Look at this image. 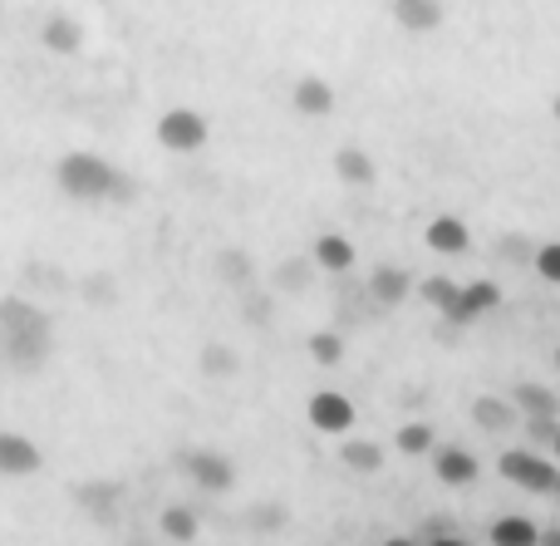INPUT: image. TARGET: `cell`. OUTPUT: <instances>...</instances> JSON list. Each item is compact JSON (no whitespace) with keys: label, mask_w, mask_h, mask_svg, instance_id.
I'll use <instances>...</instances> for the list:
<instances>
[{"label":"cell","mask_w":560,"mask_h":546,"mask_svg":"<svg viewBox=\"0 0 560 546\" xmlns=\"http://www.w3.org/2000/svg\"><path fill=\"white\" fill-rule=\"evenodd\" d=\"M108 183H114V163L98 153H65L55 163V187L69 202H108Z\"/></svg>","instance_id":"6da1fadb"},{"label":"cell","mask_w":560,"mask_h":546,"mask_svg":"<svg viewBox=\"0 0 560 546\" xmlns=\"http://www.w3.org/2000/svg\"><path fill=\"white\" fill-rule=\"evenodd\" d=\"M158 143L167 148V153H197V148H207V138H212V124H207L197 108H187V104H177V108H167L163 118H158Z\"/></svg>","instance_id":"7a4b0ae2"},{"label":"cell","mask_w":560,"mask_h":546,"mask_svg":"<svg viewBox=\"0 0 560 546\" xmlns=\"http://www.w3.org/2000/svg\"><path fill=\"white\" fill-rule=\"evenodd\" d=\"M177 468L187 473V483L202 492H232L236 488V463L217 449H187L177 453Z\"/></svg>","instance_id":"3957f363"},{"label":"cell","mask_w":560,"mask_h":546,"mask_svg":"<svg viewBox=\"0 0 560 546\" xmlns=\"http://www.w3.org/2000/svg\"><path fill=\"white\" fill-rule=\"evenodd\" d=\"M502 478L506 483H516V488H526V492H556V463H546L541 453H532V449H512V453H502Z\"/></svg>","instance_id":"277c9868"},{"label":"cell","mask_w":560,"mask_h":546,"mask_svg":"<svg viewBox=\"0 0 560 546\" xmlns=\"http://www.w3.org/2000/svg\"><path fill=\"white\" fill-rule=\"evenodd\" d=\"M55 355V335L49 330H30V335H0V360L20 374H35L49 364Z\"/></svg>","instance_id":"5b68a950"},{"label":"cell","mask_w":560,"mask_h":546,"mask_svg":"<svg viewBox=\"0 0 560 546\" xmlns=\"http://www.w3.org/2000/svg\"><path fill=\"white\" fill-rule=\"evenodd\" d=\"M305 419H310V429H319V433H329V439H339V433L354 429V404H349L345 394H335V390H319V394H310Z\"/></svg>","instance_id":"8992f818"},{"label":"cell","mask_w":560,"mask_h":546,"mask_svg":"<svg viewBox=\"0 0 560 546\" xmlns=\"http://www.w3.org/2000/svg\"><path fill=\"white\" fill-rule=\"evenodd\" d=\"M30 330H55L45 305L30 301L25 291L0 295V335H30Z\"/></svg>","instance_id":"52a82bcc"},{"label":"cell","mask_w":560,"mask_h":546,"mask_svg":"<svg viewBox=\"0 0 560 546\" xmlns=\"http://www.w3.org/2000/svg\"><path fill=\"white\" fill-rule=\"evenodd\" d=\"M502 305V291H497L492 281H472V286H463V295H457V305L443 315L453 330H467L472 321H482L487 311H497Z\"/></svg>","instance_id":"ba28073f"},{"label":"cell","mask_w":560,"mask_h":546,"mask_svg":"<svg viewBox=\"0 0 560 546\" xmlns=\"http://www.w3.org/2000/svg\"><path fill=\"white\" fill-rule=\"evenodd\" d=\"M290 108H295L300 118H329L335 114V84L319 74H300L295 84H290Z\"/></svg>","instance_id":"9c48e42d"},{"label":"cell","mask_w":560,"mask_h":546,"mask_svg":"<svg viewBox=\"0 0 560 546\" xmlns=\"http://www.w3.org/2000/svg\"><path fill=\"white\" fill-rule=\"evenodd\" d=\"M30 473H39L35 439H25L15 429H0V478H30Z\"/></svg>","instance_id":"30bf717a"},{"label":"cell","mask_w":560,"mask_h":546,"mask_svg":"<svg viewBox=\"0 0 560 546\" xmlns=\"http://www.w3.org/2000/svg\"><path fill=\"white\" fill-rule=\"evenodd\" d=\"M212 276H217V286H226V291L242 295L246 286H256L252 252H246V246H222V252L212 256Z\"/></svg>","instance_id":"8fae6325"},{"label":"cell","mask_w":560,"mask_h":546,"mask_svg":"<svg viewBox=\"0 0 560 546\" xmlns=\"http://www.w3.org/2000/svg\"><path fill=\"white\" fill-rule=\"evenodd\" d=\"M423 242H428V252H438V256H463L467 246H472V232H467L463 217L443 212V217H433V222H428Z\"/></svg>","instance_id":"7c38bea8"},{"label":"cell","mask_w":560,"mask_h":546,"mask_svg":"<svg viewBox=\"0 0 560 546\" xmlns=\"http://www.w3.org/2000/svg\"><path fill=\"white\" fill-rule=\"evenodd\" d=\"M433 473H438V483H447V488H472L482 463H477L467 449H438L433 443Z\"/></svg>","instance_id":"4fadbf2b"},{"label":"cell","mask_w":560,"mask_h":546,"mask_svg":"<svg viewBox=\"0 0 560 546\" xmlns=\"http://www.w3.org/2000/svg\"><path fill=\"white\" fill-rule=\"evenodd\" d=\"M369 295H374L378 305H388V311H394V305H404L408 295H413V276H408L404 266L384 262V266H374V271H369Z\"/></svg>","instance_id":"5bb4252c"},{"label":"cell","mask_w":560,"mask_h":546,"mask_svg":"<svg viewBox=\"0 0 560 546\" xmlns=\"http://www.w3.org/2000/svg\"><path fill=\"white\" fill-rule=\"evenodd\" d=\"M335 177L345 187H374V177H378L374 153H369V148H359V143L335 148Z\"/></svg>","instance_id":"9a60e30c"},{"label":"cell","mask_w":560,"mask_h":546,"mask_svg":"<svg viewBox=\"0 0 560 546\" xmlns=\"http://www.w3.org/2000/svg\"><path fill=\"white\" fill-rule=\"evenodd\" d=\"M74 502L89 512L94 522H114L118 518V502H124V483H79L74 488Z\"/></svg>","instance_id":"2e32d148"},{"label":"cell","mask_w":560,"mask_h":546,"mask_svg":"<svg viewBox=\"0 0 560 546\" xmlns=\"http://www.w3.org/2000/svg\"><path fill=\"white\" fill-rule=\"evenodd\" d=\"M39 45H45L49 55L74 59L79 49H84V25H79L74 15H45V25H39Z\"/></svg>","instance_id":"e0dca14e"},{"label":"cell","mask_w":560,"mask_h":546,"mask_svg":"<svg viewBox=\"0 0 560 546\" xmlns=\"http://www.w3.org/2000/svg\"><path fill=\"white\" fill-rule=\"evenodd\" d=\"M394 20L408 35H433L443 25V0H394Z\"/></svg>","instance_id":"ac0fdd59"},{"label":"cell","mask_w":560,"mask_h":546,"mask_svg":"<svg viewBox=\"0 0 560 546\" xmlns=\"http://www.w3.org/2000/svg\"><path fill=\"white\" fill-rule=\"evenodd\" d=\"M310 256H315L319 271H349V266H354V242L339 232H325V236H315Z\"/></svg>","instance_id":"d6986e66"},{"label":"cell","mask_w":560,"mask_h":546,"mask_svg":"<svg viewBox=\"0 0 560 546\" xmlns=\"http://www.w3.org/2000/svg\"><path fill=\"white\" fill-rule=\"evenodd\" d=\"M197 370H202L207 380H236V370H242V355H236L226 340H207L202 355H197Z\"/></svg>","instance_id":"ffe728a7"},{"label":"cell","mask_w":560,"mask_h":546,"mask_svg":"<svg viewBox=\"0 0 560 546\" xmlns=\"http://www.w3.org/2000/svg\"><path fill=\"white\" fill-rule=\"evenodd\" d=\"M472 419H477V429H487V433H506L516 423V404L497 399V394H477V399H472Z\"/></svg>","instance_id":"44dd1931"},{"label":"cell","mask_w":560,"mask_h":546,"mask_svg":"<svg viewBox=\"0 0 560 546\" xmlns=\"http://www.w3.org/2000/svg\"><path fill=\"white\" fill-rule=\"evenodd\" d=\"M339 463H345L349 473H359V478H369V473L384 468V449L369 439H349L345 449H339Z\"/></svg>","instance_id":"7402d4cb"},{"label":"cell","mask_w":560,"mask_h":546,"mask_svg":"<svg viewBox=\"0 0 560 546\" xmlns=\"http://www.w3.org/2000/svg\"><path fill=\"white\" fill-rule=\"evenodd\" d=\"M536 537H541V532H536V522L532 518H497L492 522V542L497 546H536Z\"/></svg>","instance_id":"603a6c76"},{"label":"cell","mask_w":560,"mask_h":546,"mask_svg":"<svg viewBox=\"0 0 560 546\" xmlns=\"http://www.w3.org/2000/svg\"><path fill=\"white\" fill-rule=\"evenodd\" d=\"M512 404H516V409H522V414H556V409H560L556 390H546V384H532V380H522V384H516Z\"/></svg>","instance_id":"cb8c5ba5"},{"label":"cell","mask_w":560,"mask_h":546,"mask_svg":"<svg viewBox=\"0 0 560 546\" xmlns=\"http://www.w3.org/2000/svg\"><path fill=\"white\" fill-rule=\"evenodd\" d=\"M413 291L423 295V301L433 305L438 315H447V311H453V305H457V295H463V286H457V281H447V276H428V281H418V286H413Z\"/></svg>","instance_id":"d4e9b609"},{"label":"cell","mask_w":560,"mask_h":546,"mask_svg":"<svg viewBox=\"0 0 560 546\" xmlns=\"http://www.w3.org/2000/svg\"><path fill=\"white\" fill-rule=\"evenodd\" d=\"M433 443H438V433H433V423H423V419L404 423V429L394 433V449L408 453V458H418V453H433Z\"/></svg>","instance_id":"484cf974"},{"label":"cell","mask_w":560,"mask_h":546,"mask_svg":"<svg viewBox=\"0 0 560 546\" xmlns=\"http://www.w3.org/2000/svg\"><path fill=\"white\" fill-rule=\"evenodd\" d=\"M315 271H319L315 256H310V262H295V256H290V262L276 266V291H310Z\"/></svg>","instance_id":"4316f807"},{"label":"cell","mask_w":560,"mask_h":546,"mask_svg":"<svg viewBox=\"0 0 560 546\" xmlns=\"http://www.w3.org/2000/svg\"><path fill=\"white\" fill-rule=\"evenodd\" d=\"M305 350H310V360H315L319 370H335V364L345 360V340H339L335 330H315L305 340Z\"/></svg>","instance_id":"83f0119b"},{"label":"cell","mask_w":560,"mask_h":546,"mask_svg":"<svg viewBox=\"0 0 560 546\" xmlns=\"http://www.w3.org/2000/svg\"><path fill=\"white\" fill-rule=\"evenodd\" d=\"M242 321L266 330V325L276 321V291H252V286H246L242 291Z\"/></svg>","instance_id":"f1b7e54d"},{"label":"cell","mask_w":560,"mask_h":546,"mask_svg":"<svg viewBox=\"0 0 560 546\" xmlns=\"http://www.w3.org/2000/svg\"><path fill=\"white\" fill-rule=\"evenodd\" d=\"M158 532H163L167 542H197V518L187 508H163V518H158Z\"/></svg>","instance_id":"f546056e"},{"label":"cell","mask_w":560,"mask_h":546,"mask_svg":"<svg viewBox=\"0 0 560 546\" xmlns=\"http://www.w3.org/2000/svg\"><path fill=\"white\" fill-rule=\"evenodd\" d=\"M138 202V183L124 173V167H114V183H108V207H128Z\"/></svg>","instance_id":"4dcf8cb0"},{"label":"cell","mask_w":560,"mask_h":546,"mask_svg":"<svg viewBox=\"0 0 560 546\" xmlns=\"http://www.w3.org/2000/svg\"><path fill=\"white\" fill-rule=\"evenodd\" d=\"M252 527H256V532H280V527H285V508H280V502L252 508Z\"/></svg>","instance_id":"1f68e13d"},{"label":"cell","mask_w":560,"mask_h":546,"mask_svg":"<svg viewBox=\"0 0 560 546\" xmlns=\"http://www.w3.org/2000/svg\"><path fill=\"white\" fill-rule=\"evenodd\" d=\"M532 262H536V271H541L546 281H556V286H560V242H551V246H536Z\"/></svg>","instance_id":"d6a6232c"},{"label":"cell","mask_w":560,"mask_h":546,"mask_svg":"<svg viewBox=\"0 0 560 546\" xmlns=\"http://www.w3.org/2000/svg\"><path fill=\"white\" fill-rule=\"evenodd\" d=\"M84 301L89 305H114V281H108V276H89V281H84Z\"/></svg>","instance_id":"836d02e7"},{"label":"cell","mask_w":560,"mask_h":546,"mask_svg":"<svg viewBox=\"0 0 560 546\" xmlns=\"http://www.w3.org/2000/svg\"><path fill=\"white\" fill-rule=\"evenodd\" d=\"M423 527H428V532H423V537H433V542H457V532H453V527H457V522H453V518H428V522H423Z\"/></svg>","instance_id":"e575fe53"},{"label":"cell","mask_w":560,"mask_h":546,"mask_svg":"<svg viewBox=\"0 0 560 546\" xmlns=\"http://www.w3.org/2000/svg\"><path fill=\"white\" fill-rule=\"evenodd\" d=\"M502 256H506V262H532L536 252H526L522 236H506V242H502Z\"/></svg>","instance_id":"d590c367"},{"label":"cell","mask_w":560,"mask_h":546,"mask_svg":"<svg viewBox=\"0 0 560 546\" xmlns=\"http://www.w3.org/2000/svg\"><path fill=\"white\" fill-rule=\"evenodd\" d=\"M551 449H556V453H560V429H556V439H551Z\"/></svg>","instance_id":"8d00e7d4"},{"label":"cell","mask_w":560,"mask_h":546,"mask_svg":"<svg viewBox=\"0 0 560 546\" xmlns=\"http://www.w3.org/2000/svg\"><path fill=\"white\" fill-rule=\"evenodd\" d=\"M0 25H5V0H0Z\"/></svg>","instance_id":"74e56055"},{"label":"cell","mask_w":560,"mask_h":546,"mask_svg":"<svg viewBox=\"0 0 560 546\" xmlns=\"http://www.w3.org/2000/svg\"><path fill=\"white\" fill-rule=\"evenodd\" d=\"M556 370H560V350H556Z\"/></svg>","instance_id":"f35d334b"},{"label":"cell","mask_w":560,"mask_h":546,"mask_svg":"<svg viewBox=\"0 0 560 546\" xmlns=\"http://www.w3.org/2000/svg\"><path fill=\"white\" fill-rule=\"evenodd\" d=\"M556 118H560V98H556Z\"/></svg>","instance_id":"ab89813d"},{"label":"cell","mask_w":560,"mask_h":546,"mask_svg":"<svg viewBox=\"0 0 560 546\" xmlns=\"http://www.w3.org/2000/svg\"><path fill=\"white\" fill-rule=\"evenodd\" d=\"M94 5H108V0H94Z\"/></svg>","instance_id":"60d3db41"},{"label":"cell","mask_w":560,"mask_h":546,"mask_svg":"<svg viewBox=\"0 0 560 546\" xmlns=\"http://www.w3.org/2000/svg\"><path fill=\"white\" fill-rule=\"evenodd\" d=\"M556 492H560V478H556Z\"/></svg>","instance_id":"b9f144b4"}]
</instances>
